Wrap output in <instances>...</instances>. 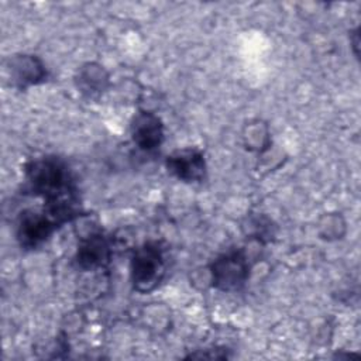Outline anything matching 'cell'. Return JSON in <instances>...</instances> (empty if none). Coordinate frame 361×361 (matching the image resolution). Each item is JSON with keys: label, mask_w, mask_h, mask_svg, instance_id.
<instances>
[{"label": "cell", "mask_w": 361, "mask_h": 361, "mask_svg": "<svg viewBox=\"0 0 361 361\" xmlns=\"http://www.w3.org/2000/svg\"><path fill=\"white\" fill-rule=\"evenodd\" d=\"M30 189L45 202V212L63 223L76 216L75 185L66 164L56 157H42L25 166Z\"/></svg>", "instance_id": "obj_1"}, {"label": "cell", "mask_w": 361, "mask_h": 361, "mask_svg": "<svg viewBox=\"0 0 361 361\" xmlns=\"http://www.w3.org/2000/svg\"><path fill=\"white\" fill-rule=\"evenodd\" d=\"M250 274V262L244 251L233 250L219 255L209 267V282L223 292L240 290Z\"/></svg>", "instance_id": "obj_2"}, {"label": "cell", "mask_w": 361, "mask_h": 361, "mask_svg": "<svg viewBox=\"0 0 361 361\" xmlns=\"http://www.w3.org/2000/svg\"><path fill=\"white\" fill-rule=\"evenodd\" d=\"M165 275V259L161 248L154 243L140 247L131 259V282L140 293L155 289Z\"/></svg>", "instance_id": "obj_3"}, {"label": "cell", "mask_w": 361, "mask_h": 361, "mask_svg": "<svg viewBox=\"0 0 361 361\" xmlns=\"http://www.w3.org/2000/svg\"><path fill=\"white\" fill-rule=\"evenodd\" d=\"M59 221L44 212H24L17 224V238L24 248H37L56 230Z\"/></svg>", "instance_id": "obj_4"}, {"label": "cell", "mask_w": 361, "mask_h": 361, "mask_svg": "<svg viewBox=\"0 0 361 361\" xmlns=\"http://www.w3.org/2000/svg\"><path fill=\"white\" fill-rule=\"evenodd\" d=\"M168 172L182 182H200L206 176L207 165L202 151L197 148L176 149L166 157Z\"/></svg>", "instance_id": "obj_5"}, {"label": "cell", "mask_w": 361, "mask_h": 361, "mask_svg": "<svg viewBox=\"0 0 361 361\" xmlns=\"http://www.w3.org/2000/svg\"><path fill=\"white\" fill-rule=\"evenodd\" d=\"M130 133L134 144L145 152L158 149L165 137L162 120L148 110H141L133 117Z\"/></svg>", "instance_id": "obj_6"}, {"label": "cell", "mask_w": 361, "mask_h": 361, "mask_svg": "<svg viewBox=\"0 0 361 361\" xmlns=\"http://www.w3.org/2000/svg\"><path fill=\"white\" fill-rule=\"evenodd\" d=\"M11 85L18 89H27L47 79V68L44 62L31 54H17L7 63Z\"/></svg>", "instance_id": "obj_7"}, {"label": "cell", "mask_w": 361, "mask_h": 361, "mask_svg": "<svg viewBox=\"0 0 361 361\" xmlns=\"http://www.w3.org/2000/svg\"><path fill=\"white\" fill-rule=\"evenodd\" d=\"M110 261V247L100 233H92L78 247L76 262L82 269L103 268Z\"/></svg>", "instance_id": "obj_8"}, {"label": "cell", "mask_w": 361, "mask_h": 361, "mask_svg": "<svg viewBox=\"0 0 361 361\" xmlns=\"http://www.w3.org/2000/svg\"><path fill=\"white\" fill-rule=\"evenodd\" d=\"M109 72L97 62L83 63L75 75V86L80 94L89 99H96L107 90L110 80Z\"/></svg>", "instance_id": "obj_9"}, {"label": "cell", "mask_w": 361, "mask_h": 361, "mask_svg": "<svg viewBox=\"0 0 361 361\" xmlns=\"http://www.w3.org/2000/svg\"><path fill=\"white\" fill-rule=\"evenodd\" d=\"M243 140L244 145L250 151L262 152L269 148L271 144V134L268 126L261 120L250 121L243 131Z\"/></svg>", "instance_id": "obj_10"}, {"label": "cell", "mask_w": 361, "mask_h": 361, "mask_svg": "<svg viewBox=\"0 0 361 361\" xmlns=\"http://www.w3.org/2000/svg\"><path fill=\"white\" fill-rule=\"evenodd\" d=\"M317 234L324 241H337L345 235L347 223L340 213H324L319 217Z\"/></svg>", "instance_id": "obj_11"}]
</instances>
